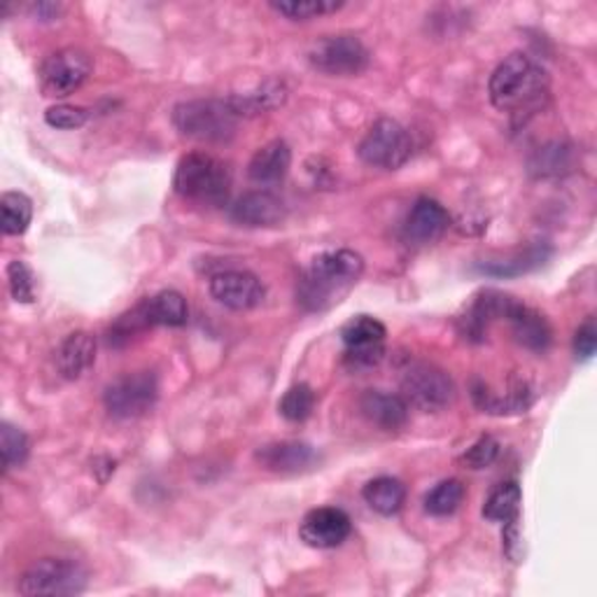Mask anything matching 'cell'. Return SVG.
Wrapping results in <instances>:
<instances>
[{"label":"cell","instance_id":"34","mask_svg":"<svg viewBox=\"0 0 597 597\" xmlns=\"http://www.w3.org/2000/svg\"><path fill=\"white\" fill-rule=\"evenodd\" d=\"M87 120H89V112H87V108H80V105L61 103V105H52L45 112V122L54 128H61V131L80 128Z\"/></svg>","mask_w":597,"mask_h":597},{"label":"cell","instance_id":"29","mask_svg":"<svg viewBox=\"0 0 597 597\" xmlns=\"http://www.w3.org/2000/svg\"><path fill=\"white\" fill-rule=\"evenodd\" d=\"M313 408H315V392L306 383L292 385L278 404L280 416L290 423H304L306 418H311Z\"/></svg>","mask_w":597,"mask_h":597},{"label":"cell","instance_id":"28","mask_svg":"<svg viewBox=\"0 0 597 597\" xmlns=\"http://www.w3.org/2000/svg\"><path fill=\"white\" fill-rule=\"evenodd\" d=\"M462 499H464V485L458 478H448L427 493L425 511L437 518L453 516L460 509Z\"/></svg>","mask_w":597,"mask_h":597},{"label":"cell","instance_id":"25","mask_svg":"<svg viewBox=\"0 0 597 597\" xmlns=\"http://www.w3.org/2000/svg\"><path fill=\"white\" fill-rule=\"evenodd\" d=\"M551 255L547 243H534V246H530L526 252H520L511 259H504V261H488V264H481L478 271L481 273H488V275H497V278H507V275H520V273H528L537 267L544 264V259Z\"/></svg>","mask_w":597,"mask_h":597},{"label":"cell","instance_id":"10","mask_svg":"<svg viewBox=\"0 0 597 597\" xmlns=\"http://www.w3.org/2000/svg\"><path fill=\"white\" fill-rule=\"evenodd\" d=\"M308 61L315 70L331 75V78H352L367 70L369 49L354 35H327L311 47Z\"/></svg>","mask_w":597,"mask_h":597},{"label":"cell","instance_id":"24","mask_svg":"<svg viewBox=\"0 0 597 597\" xmlns=\"http://www.w3.org/2000/svg\"><path fill=\"white\" fill-rule=\"evenodd\" d=\"M522 491L516 481H504L483 504V518L491 522H509L520 514Z\"/></svg>","mask_w":597,"mask_h":597},{"label":"cell","instance_id":"21","mask_svg":"<svg viewBox=\"0 0 597 597\" xmlns=\"http://www.w3.org/2000/svg\"><path fill=\"white\" fill-rule=\"evenodd\" d=\"M238 117H255L264 115L288 101V87L278 80H269L257 87L250 93H238V97L227 99Z\"/></svg>","mask_w":597,"mask_h":597},{"label":"cell","instance_id":"7","mask_svg":"<svg viewBox=\"0 0 597 597\" xmlns=\"http://www.w3.org/2000/svg\"><path fill=\"white\" fill-rule=\"evenodd\" d=\"M402 392L406 404L427 410V414H437V410L451 406L455 397V385L451 376L439 367L416 362L408 364V369L404 371Z\"/></svg>","mask_w":597,"mask_h":597},{"label":"cell","instance_id":"2","mask_svg":"<svg viewBox=\"0 0 597 597\" xmlns=\"http://www.w3.org/2000/svg\"><path fill=\"white\" fill-rule=\"evenodd\" d=\"M488 93L497 110L522 115L537 110L549 97V75L528 54L514 52L491 75Z\"/></svg>","mask_w":597,"mask_h":597},{"label":"cell","instance_id":"30","mask_svg":"<svg viewBox=\"0 0 597 597\" xmlns=\"http://www.w3.org/2000/svg\"><path fill=\"white\" fill-rule=\"evenodd\" d=\"M0 453H3V470H16L29 458V437L24 429H19L10 423L0 425Z\"/></svg>","mask_w":597,"mask_h":597},{"label":"cell","instance_id":"36","mask_svg":"<svg viewBox=\"0 0 597 597\" xmlns=\"http://www.w3.org/2000/svg\"><path fill=\"white\" fill-rule=\"evenodd\" d=\"M29 10H31L37 19H41V22H54V19L61 14L64 8H61L59 3H33V5H29Z\"/></svg>","mask_w":597,"mask_h":597},{"label":"cell","instance_id":"1","mask_svg":"<svg viewBox=\"0 0 597 597\" xmlns=\"http://www.w3.org/2000/svg\"><path fill=\"white\" fill-rule=\"evenodd\" d=\"M364 273V259L348 248L317 255L296 283V304L308 313H323L341 304Z\"/></svg>","mask_w":597,"mask_h":597},{"label":"cell","instance_id":"19","mask_svg":"<svg viewBox=\"0 0 597 597\" xmlns=\"http://www.w3.org/2000/svg\"><path fill=\"white\" fill-rule=\"evenodd\" d=\"M93 360H97V339L89 331H72L56 352V364H59L61 376L68 381L85 376Z\"/></svg>","mask_w":597,"mask_h":597},{"label":"cell","instance_id":"17","mask_svg":"<svg viewBox=\"0 0 597 597\" xmlns=\"http://www.w3.org/2000/svg\"><path fill=\"white\" fill-rule=\"evenodd\" d=\"M362 416L387 432L404 427L408 420V404L399 395H387L383 390H367L360 397Z\"/></svg>","mask_w":597,"mask_h":597},{"label":"cell","instance_id":"3","mask_svg":"<svg viewBox=\"0 0 597 597\" xmlns=\"http://www.w3.org/2000/svg\"><path fill=\"white\" fill-rule=\"evenodd\" d=\"M173 190L184 201L219 209V205L229 201L232 173L219 159L203 153H192L178 161Z\"/></svg>","mask_w":597,"mask_h":597},{"label":"cell","instance_id":"16","mask_svg":"<svg viewBox=\"0 0 597 597\" xmlns=\"http://www.w3.org/2000/svg\"><path fill=\"white\" fill-rule=\"evenodd\" d=\"M285 203L267 190L243 194L232 205V219L243 227H275L285 219Z\"/></svg>","mask_w":597,"mask_h":597},{"label":"cell","instance_id":"22","mask_svg":"<svg viewBox=\"0 0 597 597\" xmlns=\"http://www.w3.org/2000/svg\"><path fill=\"white\" fill-rule=\"evenodd\" d=\"M145 315L149 320V327H182L187 325V317H190V311H187L184 296L176 290H164L155 296H149L143 302Z\"/></svg>","mask_w":597,"mask_h":597},{"label":"cell","instance_id":"14","mask_svg":"<svg viewBox=\"0 0 597 597\" xmlns=\"http://www.w3.org/2000/svg\"><path fill=\"white\" fill-rule=\"evenodd\" d=\"M448 224H451V215L443 205L429 196H420L404 219L402 236L408 246H429V243L439 240Z\"/></svg>","mask_w":597,"mask_h":597},{"label":"cell","instance_id":"13","mask_svg":"<svg viewBox=\"0 0 597 597\" xmlns=\"http://www.w3.org/2000/svg\"><path fill=\"white\" fill-rule=\"evenodd\" d=\"M352 520L343 509L317 507L298 526V537L311 549H336L350 537Z\"/></svg>","mask_w":597,"mask_h":597},{"label":"cell","instance_id":"31","mask_svg":"<svg viewBox=\"0 0 597 597\" xmlns=\"http://www.w3.org/2000/svg\"><path fill=\"white\" fill-rule=\"evenodd\" d=\"M572 153L565 147V145H549L544 149H539V153L534 155V159L530 161V168L532 173L537 176H555V173H563L565 168L572 166Z\"/></svg>","mask_w":597,"mask_h":597},{"label":"cell","instance_id":"20","mask_svg":"<svg viewBox=\"0 0 597 597\" xmlns=\"http://www.w3.org/2000/svg\"><path fill=\"white\" fill-rule=\"evenodd\" d=\"M507 320L511 323L514 336L520 346H526L528 350H534V352H544L551 346L553 331L549 320L541 313L516 302V306L507 315Z\"/></svg>","mask_w":597,"mask_h":597},{"label":"cell","instance_id":"18","mask_svg":"<svg viewBox=\"0 0 597 597\" xmlns=\"http://www.w3.org/2000/svg\"><path fill=\"white\" fill-rule=\"evenodd\" d=\"M292 149L285 140H271L261 145L248 164V178L257 184H275L290 171Z\"/></svg>","mask_w":597,"mask_h":597},{"label":"cell","instance_id":"4","mask_svg":"<svg viewBox=\"0 0 597 597\" xmlns=\"http://www.w3.org/2000/svg\"><path fill=\"white\" fill-rule=\"evenodd\" d=\"M238 115L229 101L196 99L173 108V124L184 138L199 143H229L236 136Z\"/></svg>","mask_w":597,"mask_h":597},{"label":"cell","instance_id":"6","mask_svg":"<svg viewBox=\"0 0 597 597\" xmlns=\"http://www.w3.org/2000/svg\"><path fill=\"white\" fill-rule=\"evenodd\" d=\"M410 153H414V143H410L408 131L390 117L373 124L358 147L364 164L385 168V171H397L410 159Z\"/></svg>","mask_w":597,"mask_h":597},{"label":"cell","instance_id":"15","mask_svg":"<svg viewBox=\"0 0 597 597\" xmlns=\"http://www.w3.org/2000/svg\"><path fill=\"white\" fill-rule=\"evenodd\" d=\"M261 470L273 474H304L320 462V453L304 441H275L261 446L255 453Z\"/></svg>","mask_w":597,"mask_h":597},{"label":"cell","instance_id":"27","mask_svg":"<svg viewBox=\"0 0 597 597\" xmlns=\"http://www.w3.org/2000/svg\"><path fill=\"white\" fill-rule=\"evenodd\" d=\"M343 5V0H273L269 3L271 10L292 19V22H308L315 16L339 12Z\"/></svg>","mask_w":597,"mask_h":597},{"label":"cell","instance_id":"11","mask_svg":"<svg viewBox=\"0 0 597 597\" xmlns=\"http://www.w3.org/2000/svg\"><path fill=\"white\" fill-rule=\"evenodd\" d=\"M159 397V385L155 373L138 371V373H126V376L117 379L105 387V408L110 416L128 420L145 416L149 408L155 406Z\"/></svg>","mask_w":597,"mask_h":597},{"label":"cell","instance_id":"12","mask_svg":"<svg viewBox=\"0 0 597 597\" xmlns=\"http://www.w3.org/2000/svg\"><path fill=\"white\" fill-rule=\"evenodd\" d=\"M211 294L215 302L232 311H250L264 302V285L250 271H219L211 278Z\"/></svg>","mask_w":597,"mask_h":597},{"label":"cell","instance_id":"26","mask_svg":"<svg viewBox=\"0 0 597 597\" xmlns=\"http://www.w3.org/2000/svg\"><path fill=\"white\" fill-rule=\"evenodd\" d=\"M0 213H3V234L22 236L33 219V203L24 192H5L0 196Z\"/></svg>","mask_w":597,"mask_h":597},{"label":"cell","instance_id":"32","mask_svg":"<svg viewBox=\"0 0 597 597\" xmlns=\"http://www.w3.org/2000/svg\"><path fill=\"white\" fill-rule=\"evenodd\" d=\"M8 288L16 304L35 302V278L24 261L14 259L8 264Z\"/></svg>","mask_w":597,"mask_h":597},{"label":"cell","instance_id":"8","mask_svg":"<svg viewBox=\"0 0 597 597\" xmlns=\"http://www.w3.org/2000/svg\"><path fill=\"white\" fill-rule=\"evenodd\" d=\"M91 56L80 47L52 52L37 70L41 89L49 99H66L78 91L91 75Z\"/></svg>","mask_w":597,"mask_h":597},{"label":"cell","instance_id":"23","mask_svg":"<svg viewBox=\"0 0 597 597\" xmlns=\"http://www.w3.org/2000/svg\"><path fill=\"white\" fill-rule=\"evenodd\" d=\"M362 497L376 514L395 516L404 507L406 488H404V483L399 478L379 476V478H371L364 485Z\"/></svg>","mask_w":597,"mask_h":597},{"label":"cell","instance_id":"9","mask_svg":"<svg viewBox=\"0 0 597 597\" xmlns=\"http://www.w3.org/2000/svg\"><path fill=\"white\" fill-rule=\"evenodd\" d=\"M387 329L371 315H358L341 327V339L346 346L343 362L350 371L376 369L385 358Z\"/></svg>","mask_w":597,"mask_h":597},{"label":"cell","instance_id":"33","mask_svg":"<svg viewBox=\"0 0 597 597\" xmlns=\"http://www.w3.org/2000/svg\"><path fill=\"white\" fill-rule=\"evenodd\" d=\"M499 455V443L493 437H481L474 446L466 448V453L460 458V462L464 466H470V470H485V466H491Z\"/></svg>","mask_w":597,"mask_h":597},{"label":"cell","instance_id":"35","mask_svg":"<svg viewBox=\"0 0 597 597\" xmlns=\"http://www.w3.org/2000/svg\"><path fill=\"white\" fill-rule=\"evenodd\" d=\"M595 348H597V327L593 317H588V320L574 334V354L578 360L586 362L595 354Z\"/></svg>","mask_w":597,"mask_h":597},{"label":"cell","instance_id":"5","mask_svg":"<svg viewBox=\"0 0 597 597\" xmlns=\"http://www.w3.org/2000/svg\"><path fill=\"white\" fill-rule=\"evenodd\" d=\"M87 582L89 578L85 567L75 563V560L43 557L22 574L16 590L26 597L80 595L87 588Z\"/></svg>","mask_w":597,"mask_h":597}]
</instances>
